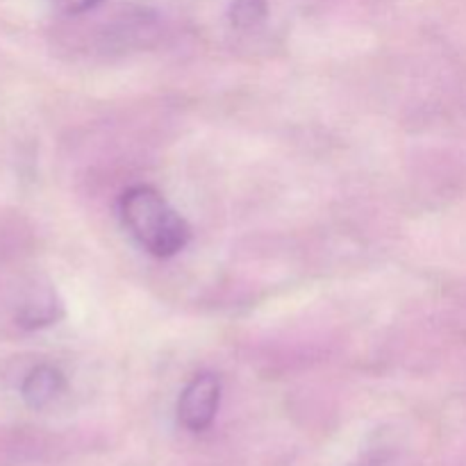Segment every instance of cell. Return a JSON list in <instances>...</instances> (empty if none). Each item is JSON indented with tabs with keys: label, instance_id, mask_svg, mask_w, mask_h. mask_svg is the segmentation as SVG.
Returning <instances> with one entry per match:
<instances>
[{
	"label": "cell",
	"instance_id": "6da1fadb",
	"mask_svg": "<svg viewBox=\"0 0 466 466\" xmlns=\"http://www.w3.org/2000/svg\"><path fill=\"white\" fill-rule=\"evenodd\" d=\"M118 212L132 239L153 258H176L191 241L187 218L155 187L135 185L123 191Z\"/></svg>",
	"mask_w": 466,
	"mask_h": 466
},
{
	"label": "cell",
	"instance_id": "7a4b0ae2",
	"mask_svg": "<svg viewBox=\"0 0 466 466\" xmlns=\"http://www.w3.org/2000/svg\"><path fill=\"white\" fill-rule=\"evenodd\" d=\"M221 405V380L205 371L191 378L177 399V421L189 432H205L214 423Z\"/></svg>",
	"mask_w": 466,
	"mask_h": 466
},
{
	"label": "cell",
	"instance_id": "3957f363",
	"mask_svg": "<svg viewBox=\"0 0 466 466\" xmlns=\"http://www.w3.org/2000/svg\"><path fill=\"white\" fill-rule=\"evenodd\" d=\"M66 390V378L53 364H39L23 380V400L32 410H44L53 405Z\"/></svg>",
	"mask_w": 466,
	"mask_h": 466
},
{
	"label": "cell",
	"instance_id": "277c9868",
	"mask_svg": "<svg viewBox=\"0 0 466 466\" xmlns=\"http://www.w3.org/2000/svg\"><path fill=\"white\" fill-rule=\"evenodd\" d=\"M57 309L59 305L55 303L53 294L46 291V294L36 296L35 300H30L27 305H23L21 312V326L25 328H41V326H50V323L57 319Z\"/></svg>",
	"mask_w": 466,
	"mask_h": 466
},
{
	"label": "cell",
	"instance_id": "5b68a950",
	"mask_svg": "<svg viewBox=\"0 0 466 466\" xmlns=\"http://www.w3.org/2000/svg\"><path fill=\"white\" fill-rule=\"evenodd\" d=\"M264 16L262 0H237L232 7V21L237 27H250Z\"/></svg>",
	"mask_w": 466,
	"mask_h": 466
},
{
	"label": "cell",
	"instance_id": "8992f818",
	"mask_svg": "<svg viewBox=\"0 0 466 466\" xmlns=\"http://www.w3.org/2000/svg\"><path fill=\"white\" fill-rule=\"evenodd\" d=\"M55 7H59L62 12L66 14H82V12H89L94 9L96 5H100L103 0H53Z\"/></svg>",
	"mask_w": 466,
	"mask_h": 466
}]
</instances>
